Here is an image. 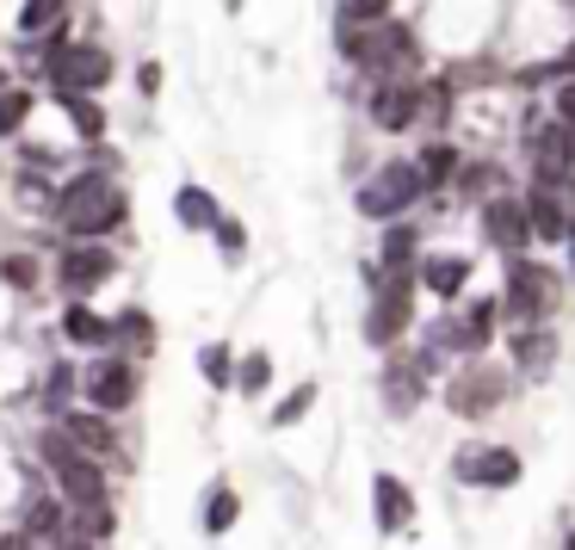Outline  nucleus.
I'll return each mask as SVG.
<instances>
[{
	"label": "nucleus",
	"mask_w": 575,
	"mask_h": 550,
	"mask_svg": "<svg viewBox=\"0 0 575 550\" xmlns=\"http://www.w3.org/2000/svg\"><path fill=\"white\" fill-rule=\"evenodd\" d=\"M57 223L69 229V235H81V242H99L106 229L124 223V192L106 180V173H81V180H69V186L57 192Z\"/></svg>",
	"instance_id": "1"
},
{
	"label": "nucleus",
	"mask_w": 575,
	"mask_h": 550,
	"mask_svg": "<svg viewBox=\"0 0 575 550\" xmlns=\"http://www.w3.org/2000/svg\"><path fill=\"white\" fill-rule=\"evenodd\" d=\"M341 57L359 62L371 81H396L415 69V38H408V25H390V20L341 25Z\"/></svg>",
	"instance_id": "2"
},
{
	"label": "nucleus",
	"mask_w": 575,
	"mask_h": 550,
	"mask_svg": "<svg viewBox=\"0 0 575 550\" xmlns=\"http://www.w3.org/2000/svg\"><path fill=\"white\" fill-rule=\"evenodd\" d=\"M44 464H50V470H57V482H62V494H69V501H106V457H94V452H81L75 439L62 433H44Z\"/></svg>",
	"instance_id": "3"
},
{
	"label": "nucleus",
	"mask_w": 575,
	"mask_h": 550,
	"mask_svg": "<svg viewBox=\"0 0 575 550\" xmlns=\"http://www.w3.org/2000/svg\"><path fill=\"white\" fill-rule=\"evenodd\" d=\"M50 50H44V69H50V81H57V94H99L106 81H112V57L99 50V44H69L50 25Z\"/></svg>",
	"instance_id": "4"
},
{
	"label": "nucleus",
	"mask_w": 575,
	"mask_h": 550,
	"mask_svg": "<svg viewBox=\"0 0 575 550\" xmlns=\"http://www.w3.org/2000/svg\"><path fill=\"white\" fill-rule=\"evenodd\" d=\"M570 217H575V173H538L533 198H526V223H533V242H570Z\"/></svg>",
	"instance_id": "5"
},
{
	"label": "nucleus",
	"mask_w": 575,
	"mask_h": 550,
	"mask_svg": "<svg viewBox=\"0 0 575 550\" xmlns=\"http://www.w3.org/2000/svg\"><path fill=\"white\" fill-rule=\"evenodd\" d=\"M408 316H415V279H408V266H396V272L378 279V297H371V309H365V341L396 346V334L408 328Z\"/></svg>",
	"instance_id": "6"
},
{
	"label": "nucleus",
	"mask_w": 575,
	"mask_h": 550,
	"mask_svg": "<svg viewBox=\"0 0 575 550\" xmlns=\"http://www.w3.org/2000/svg\"><path fill=\"white\" fill-rule=\"evenodd\" d=\"M421 192L427 186H421V173H415V161H383V168L359 186V210L365 217H378V223H396Z\"/></svg>",
	"instance_id": "7"
},
{
	"label": "nucleus",
	"mask_w": 575,
	"mask_h": 550,
	"mask_svg": "<svg viewBox=\"0 0 575 550\" xmlns=\"http://www.w3.org/2000/svg\"><path fill=\"white\" fill-rule=\"evenodd\" d=\"M501 402H507V378H501L496 365H470V371H458V378L445 383V408L464 420L496 415Z\"/></svg>",
	"instance_id": "8"
},
{
	"label": "nucleus",
	"mask_w": 575,
	"mask_h": 550,
	"mask_svg": "<svg viewBox=\"0 0 575 550\" xmlns=\"http://www.w3.org/2000/svg\"><path fill=\"white\" fill-rule=\"evenodd\" d=\"M556 279L551 266L538 260H514V272H507V309H514L519 322H533V316H551L556 309Z\"/></svg>",
	"instance_id": "9"
},
{
	"label": "nucleus",
	"mask_w": 575,
	"mask_h": 550,
	"mask_svg": "<svg viewBox=\"0 0 575 550\" xmlns=\"http://www.w3.org/2000/svg\"><path fill=\"white\" fill-rule=\"evenodd\" d=\"M87 402H94L99 415H124L136 402V365L131 359H94L87 365V378H81Z\"/></svg>",
	"instance_id": "10"
},
{
	"label": "nucleus",
	"mask_w": 575,
	"mask_h": 550,
	"mask_svg": "<svg viewBox=\"0 0 575 550\" xmlns=\"http://www.w3.org/2000/svg\"><path fill=\"white\" fill-rule=\"evenodd\" d=\"M452 470H458V482H470V489H514L519 457L507 452V445H464Z\"/></svg>",
	"instance_id": "11"
},
{
	"label": "nucleus",
	"mask_w": 575,
	"mask_h": 550,
	"mask_svg": "<svg viewBox=\"0 0 575 550\" xmlns=\"http://www.w3.org/2000/svg\"><path fill=\"white\" fill-rule=\"evenodd\" d=\"M112 272H118V254L112 247H99V242H75L69 254H62V266H57V279H62L69 297H87V291L106 285Z\"/></svg>",
	"instance_id": "12"
},
{
	"label": "nucleus",
	"mask_w": 575,
	"mask_h": 550,
	"mask_svg": "<svg viewBox=\"0 0 575 550\" xmlns=\"http://www.w3.org/2000/svg\"><path fill=\"white\" fill-rule=\"evenodd\" d=\"M415 112H421V87H415L408 75L371 87V124H378V131H408Z\"/></svg>",
	"instance_id": "13"
},
{
	"label": "nucleus",
	"mask_w": 575,
	"mask_h": 550,
	"mask_svg": "<svg viewBox=\"0 0 575 550\" xmlns=\"http://www.w3.org/2000/svg\"><path fill=\"white\" fill-rule=\"evenodd\" d=\"M482 235H489V242L501 247V254H519V247L533 242V223H526V205H519V198H489V205H482Z\"/></svg>",
	"instance_id": "14"
},
{
	"label": "nucleus",
	"mask_w": 575,
	"mask_h": 550,
	"mask_svg": "<svg viewBox=\"0 0 575 550\" xmlns=\"http://www.w3.org/2000/svg\"><path fill=\"white\" fill-rule=\"evenodd\" d=\"M507 346H514V365L526 371V378H545V371L556 365V334L545 328V316L519 322L514 334H507Z\"/></svg>",
	"instance_id": "15"
},
{
	"label": "nucleus",
	"mask_w": 575,
	"mask_h": 550,
	"mask_svg": "<svg viewBox=\"0 0 575 550\" xmlns=\"http://www.w3.org/2000/svg\"><path fill=\"white\" fill-rule=\"evenodd\" d=\"M371 501H378V531H408V520H415V494H408V482H396L390 470L371 476Z\"/></svg>",
	"instance_id": "16"
},
{
	"label": "nucleus",
	"mask_w": 575,
	"mask_h": 550,
	"mask_svg": "<svg viewBox=\"0 0 575 550\" xmlns=\"http://www.w3.org/2000/svg\"><path fill=\"white\" fill-rule=\"evenodd\" d=\"M489 334H496V304L482 297V304H470L464 316H452V322H440V341L458 346V353H482L489 346Z\"/></svg>",
	"instance_id": "17"
},
{
	"label": "nucleus",
	"mask_w": 575,
	"mask_h": 550,
	"mask_svg": "<svg viewBox=\"0 0 575 550\" xmlns=\"http://www.w3.org/2000/svg\"><path fill=\"white\" fill-rule=\"evenodd\" d=\"M533 168L538 173H570L575 168V136H570V124H563V118L533 131Z\"/></svg>",
	"instance_id": "18"
},
{
	"label": "nucleus",
	"mask_w": 575,
	"mask_h": 550,
	"mask_svg": "<svg viewBox=\"0 0 575 550\" xmlns=\"http://www.w3.org/2000/svg\"><path fill=\"white\" fill-rule=\"evenodd\" d=\"M427 396V378H421V365H408V359H390L383 365V402L396 408V415H415Z\"/></svg>",
	"instance_id": "19"
},
{
	"label": "nucleus",
	"mask_w": 575,
	"mask_h": 550,
	"mask_svg": "<svg viewBox=\"0 0 575 550\" xmlns=\"http://www.w3.org/2000/svg\"><path fill=\"white\" fill-rule=\"evenodd\" d=\"M62 433L75 439L81 452H94V457H112V452H118V433H112V420L99 415V408H87V415H69V420H62Z\"/></svg>",
	"instance_id": "20"
},
{
	"label": "nucleus",
	"mask_w": 575,
	"mask_h": 550,
	"mask_svg": "<svg viewBox=\"0 0 575 550\" xmlns=\"http://www.w3.org/2000/svg\"><path fill=\"white\" fill-rule=\"evenodd\" d=\"M25 538L32 545H57V538H69V513H62V501H50V494H38L32 508H25Z\"/></svg>",
	"instance_id": "21"
},
{
	"label": "nucleus",
	"mask_w": 575,
	"mask_h": 550,
	"mask_svg": "<svg viewBox=\"0 0 575 550\" xmlns=\"http://www.w3.org/2000/svg\"><path fill=\"white\" fill-rule=\"evenodd\" d=\"M464 279H470V260L464 254H433V260H421V285L433 297H458Z\"/></svg>",
	"instance_id": "22"
},
{
	"label": "nucleus",
	"mask_w": 575,
	"mask_h": 550,
	"mask_svg": "<svg viewBox=\"0 0 575 550\" xmlns=\"http://www.w3.org/2000/svg\"><path fill=\"white\" fill-rule=\"evenodd\" d=\"M62 334H69V341H75V346H94V353H99V346L112 341V322H106L99 309H87V304H81V297H75V304L62 309Z\"/></svg>",
	"instance_id": "23"
},
{
	"label": "nucleus",
	"mask_w": 575,
	"mask_h": 550,
	"mask_svg": "<svg viewBox=\"0 0 575 550\" xmlns=\"http://www.w3.org/2000/svg\"><path fill=\"white\" fill-rule=\"evenodd\" d=\"M173 217L186 229H217V198L205 186H180V198H173Z\"/></svg>",
	"instance_id": "24"
},
{
	"label": "nucleus",
	"mask_w": 575,
	"mask_h": 550,
	"mask_svg": "<svg viewBox=\"0 0 575 550\" xmlns=\"http://www.w3.org/2000/svg\"><path fill=\"white\" fill-rule=\"evenodd\" d=\"M62 99V112H69V124L81 131V143H99L106 136V112L94 106V94H57Z\"/></svg>",
	"instance_id": "25"
},
{
	"label": "nucleus",
	"mask_w": 575,
	"mask_h": 550,
	"mask_svg": "<svg viewBox=\"0 0 575 550\" xmlns=\"http://www.w3.org/2000/svg\"><path fill=\"white\" fill-rule=\"evenodd\" d=\"M75 538H87V545H106L112 538V501H81L75 508Z\"/></svg>",
	"instance_id": "26"
},
{
	"label": "nucleus",
	"mask_w": 575,
	"mask_h": 550,
	"mask_svg": "<svg viewBox=\"0 0 575 550\" xmlns=\"http://www.w3.org/2000/svg\"><path fill=\"white\" fill-rule=\"evenodd\" d=\"M415 173H421V186H445V180L458 173V155H452V143H427L421 161H415Z\"/></svg>",
	"instance_id": "27"
},
{
	"label": "nucleus",
	"mask_w": 575,
	"mask_h": 550,
	"mask_svg": "<svg viewBox=\"0 0 575 550\" xmlns=\"http://www.w3.org/2000/svg\"><path fill=\"white\" fill-rule=\"evenodd\" d=\"M25 118H32V94L13 87V81H0V136H13Z\"/></svg>",
	"instance_id": "28"
},
{
	"label": "nucleus",
	"mask_w": 575,
	"mask_h": 550,
	"mask_svg": "<svg viewBox=\"0 0 575 550\" xmlns=\"http://www.w3.org/2000/svg\"><path fill=\"white\" fill-rule=\"evenodd\" d=\"M235 513H242L235 489H211V501H205V531H211V538H223V531L235 526Z\"/></svg>",
	"instance_id": "29"
},
{
	"label": "nucleus",
	"mask_w": 575,
	"mask_h": 550,
	"mask_svg": "<svg viewBox=\"0 0 575 550\" xmlns=\"http://www.w3.org/2000/svg\"><path fill=\"white\" fill-rule=\"evenodd\" d=\"M112 334H118V341H131L136 353H149V346H155V322H149V309H124V316L112 322Z\"/></svg>",
	"instance_id": "30"
},
{
	"label": "nucleus",
	"mask_w": 575,
	"mask_h": 550,
	"mask_svg": "<svg viewBox=\"0 0 575 550\" xmlns=\"http://www.w3.org/2000/svg\"><path fill=\"white\" fill-rule=\"evenodd\" d=\"M267 383H272V359H267V353H248V359L235 365V390H248V396H260Z\"/></svg>",
	"instance_id": "31"
},
{
	"label": "nucleus",
	"mask_w": 575,
	"mask_h": 550,
	"mask_svg": "<svg viewBox=\"0 0 575 550\" xmlns=\"http://www.w3.org/2000/svg\"><path fill=\"white\" fill-rule=\"evenodd\" d=\"M62 7H69V0H25L20 32H32V38H38V32H50V25L62 20Z\"/></svg>",
	"instance_id": "32"
},
{
	"label": "nucleus",
	"mask_w": 575,
	"mask_h": 550,
	"mask_svg": "<svg viewBox=\"0 0 575 550\" xmlns=\"http://www.w3.org/2000/svg\"><path fill=\"white\" fill-rule=\"evenodd\" d=\"M415 260V229L408 223H390V235H383V266L396 272V266H408Z\"/></svg>",
	"instance_id": "33"
},
{
	"label": "nucleus",
	"mask_w": 575,
	"mask_h": 550,
	"mask_svg": "<svg viewBox=\"0 0 575 550\" xmlns=\"http://www.w3.org/2000/svg\"><path fill=\"white\" fill-rule=\"evenodd\" d=\"M309 402H316V383H297V390L272 408V427H297V420L309 415Z\"/></svg>",
	"instance_id": "34"
},
{
	"label": "nucleus",
	"mask_w": 575,
	"mask_h": 550,
	"mask_svg": "<svg viewBox=\"0 0 575 550\" xmlns=\"http://www.w3.org/2000/svg\"><path fill=\"white\" fill-rule=\"evenodd\" d=\"M198 365H205V378H211L217 390H235V359H230V346H205V353H198Z\"/></svg>",
	"instance_id": "35"
},
{
	"label": "nucleus",
	"mask_w": 575,
	"mask_h": 550,
	"mask_svg": "<svg viewBox=\"0 0 575 550\" xmlns=\"http://www.w3.org/2000/svg\"><path fill=\"white\" fill-rule=\"evenodd\" d=\"M75 390V365H50V378H44V408H62Z\"/></svg>",
	"instance_id": "36"
},
{
	"label": "nucleus",
	"mask_w": 575,
	"mask_h": 550,
	"mask_svg": "<svg viewBox=\"0 0 575 550\" xmlns=\"http://www.w3.org/2000/svg\"><path fill=\"white\" fill-rule=\"evenodd\" d=\"M390 20V0H341V25H371Z\"/></svg>",
	"instance_id": "37"
},
{
	"label": "nucleus",
	"mask_w": 575,
	"mask_h": 550,
	"mask_svg": "<svg viewBox=\"0 0 575 550\" xmlns=\"http://www.w3.org/2000/svg\"><path fill=\"white\" fill-rule=\"evenodd\" d=\"M0 279L20 285V291H32L38 285V260H32V254H13V260H0Z\"/></svg>",
	"instance_id": "38"
},
{
	"label": "nucleus",
	"mask_w": 575,
	"mask_h": 550,
	"mask_svg": "<svg viewBox=\"0 0 575 550\" xmlns=\"http://www.w3.org/2000/svg\"><path fill=\"white\" fill-rule=\"evenodd\" d=\"M496 186H507V180H501V168H470V173H464V192H482V198H489Z\"/></svg>",
	"instance_id": "39"
},
{
	"label": "nucleus",
	"mask_w": 575,
	"mask_h": 550,
	"mask_svg": "<svg viewBox=\"0 0 575 550\" xmlns=\"http://www.w3.org/2000/svg\"><path fill=\"white\" fill-rule=\"evenodd\" d=\"M556 118H563V124H570V136H575V75L556 87Z\"/></svg>",
	"instance_id": "40"
},
{
	"label": "nucleus",
	"mask_w": 575,
	"mask_h": 550,
	"mask_svg": "<svg viewBox=\"0 0 575 550\" xmlns=\"http://www.w3.org/2000/svg\"><path fill=\"white\" fill-rule=\"evenodd\" d=\"M217 242H223V254H242V223L217 217Z\"/></svg>",
	"instance_id": "41"
},
{
	"label": "nucleus",
	"mask_w": 575,
	"mask_h": 550,
	"mask_svg": "<svg viewBox=\"0 0 575 550\" xmlns=\"http://www.w3.org/2000/svg\"><path fill=\"white\" fill-rule=\"evenodd\" d=\"M136 87H143V94H155V87H161V69H155V62H143V69H136Z\"/></svg>",
	"instance_id": "42"
},
{
	"label": "nucleus",
	"mask_w": 575,
	"mask_h": 550,
	"mask_svg": "<svg viewBox=\"0 0 575 550\" xmlns=\"http://www.w3.org/2000/svg\"><path fill=\"white\" fill-rule=\"evenodd\" d=\"M50 550H99V545H87V538H75V531H69V538H57Z\"/></svg>",
	"instance_id": "43"
},
{
	"label": "nucleus",
	"mask_w": 575,
	"mask_h": 550,
	"mask_svg": "<svg viewBox=\"0 0 575 550\" xmlns=\"http://www.w3.org/2000/svg\"><path fill=\"white\" fill-rule=\"evenodd\" d=\"M563 69H570V75H575V44H570V50H563Z\"/></svg>",
	"instance_id": "44"
},
{
	"label": "nucleus",
	"mask_w": 575,
	"mask_h": 550,
	"mask_svg": "<svg viewBox=\"0 0 575 550\" xmlns=\"http://www.w3.org/2000/svg\"><path fill=\"white\" fill-rule=\"evenodd\" d=\"M223 7H230V13H235V7H242V0H223Z\"/></svg>",
	"instance_id": "45"
},
{
	"label": "nucleus",
	"mask_w": 575,
	"mask_h": 550,
	"mask_svg": "<svg viewBox=\"0 0 575 550\" xmlns=\"http://www.w3.org/2000/svg\"><path fill=\"white\" fill-rule=\"evenodd\" d=\"M563 550H575V531H570V545H563Z\"/></svg>",
	"instance_id": "46"
}]
</instances>
